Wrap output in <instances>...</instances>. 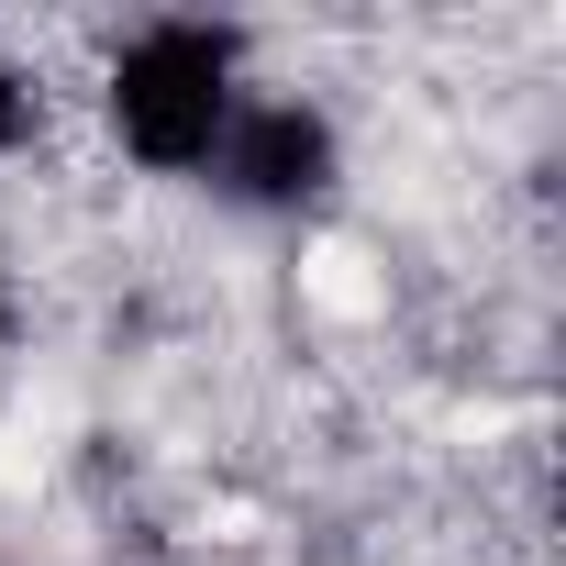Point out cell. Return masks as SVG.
<instances>
[{
  "label": "cell",
  "mask_w": 566,
  "mask_h": 566,
  "mask_svg": "<svg viewBox=\"0 0 566 566\" xmlns=\"http://www.w3.org/2000/svg\"><path fill=\"white\" fill-rule=\"evenodd\" d=\"M301 290H312V312H334V323H367L389 290H378V266H367V244H312L301 255Z\"/></svg>",
  "instance_id": "obj_1"
}]
</instances>
